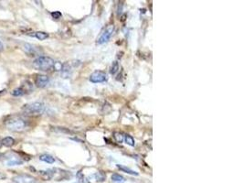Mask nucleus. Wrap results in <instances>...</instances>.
I'll use <instances>...</instances> for the list:
<instances>
[{
  "mask_svg": "<svg viewBox=\"0 0 244 183\" xmlns=\"http://www.w3.org/2000/svg\"><path fill=\"white\" fill-rule=\"evenodd\" d=\"M21 88L24 90V92L26 93L30 92L33 89V86H32V83L29 82V81H25V82L23 83V84H22V86H21Z\"/></svg>",
  "mask_w": 244,
  "mask_h": 183,
  "instance_id": "nucleus-15",
  "label": "nucleus"
},
{
  "mask_svg": "<svg viewBox=\"0 0 244 183\" xmlns=\"http://www.w3.org/2000/svg\"><path fill=\"white\" fill-rule=\"evenodd\" d=\"M124 139L125 143H126L127 145H129V146H131V147H134V145H135V143H134V138L131 137V135H124Z\"/></svg>",
  "mask_w": 244,
  "mask_h": 183,
  "instance_id": "nucleus-19",
  "label": "nucleus"
},
{
  "mask_svg": "<svg viewBox=\"0 0 244 183\" xmlns=\"http://www.w3.org/2000/svg\"><path fill=\"white\" fill-rule=\"evenodd\" d=\"M6 178V176L5 174H3L2 172H0V179H5Z\"/></svg>",
  "mask_w": 244,
  "mask_h": 183,
  "instance_id": "nucleus-23",
  "label": "nucleus"
},
{
  "mask_svg": "<svg viewBox=\"0 0 244 183\" xmlns=\"http://www.w3.org/2000/svg\"><path fill=\"white\" fill-rule=\"evenodd\" d=\"M22 49L29 56H31V57L37 56V55H38V53H39L38 47H37L35 45H32V44H29V43H24Z\"/></svg>",
  "mask_w": 244,
  "mask_h": 183,
  "instance_id": "nucleus-8",
  "label": "nucleus"
},
{
  "mask_svg": "<svg viewBox=\"0 0 244 183\" xmlns=\"http://www.w3.org/2000/svg\"><path fill=\"white\" fill-rule=\"evenodd\" d=\"M34 36H35L39 40H44V39L49 38V34L46 33V32H43V31H38V32H35Z\"/></svg>",
  "mask_w": 244,
  "mask_h": 183,
  "instance_id": "nucleus-16",
  "label": "nucleus"
},
{
  "mask_svg": "<svg viewBox=\"0 0 244 183\" xmlns=\"http://www.w3.org/2000/svg\"><path fill=\"white\" fill-rule=\"evenodd\" d=\"M54 60L48 56H39L33 62V67L41 72H49L53 69Z\"/></svg>",
  "mask_w": 244,
  "mask_h": 183,
  "instance_id": "nucleus-2",
  "label": "nucleus"
},
{
  "mask_svg": "<svg viewBox=\"0 0 244 183\" xmlns=\"http://www.w3.org/2000/svg\"><path fill=\"white\" fill-rule=\"evenodd\" d=\"M116 167L120 169V170L124 171V172H125V173H127V174L135 175V176H137V175H138V173H137V172H135L134 170H133V169H131V168H127V167H125V166H123V165H119V164H117V165H116Z\"/></svg>",
  "mask_w": 244,
  "mask_h": 183,
  "instance_id": "nucleus-13",
  "label": "nucleus"
},
{
  "mask_svg": "<svg viewBox=\"0 0 244 183\" xmlns=\"http://www.w3.org/2000/svg\"><path fill=\"white\" fill-rule=\"evenodd\" d=\"M4 158V154L3 153H0V158Z\"/></svg>",
  "mask_w": 244,
  "mask_h": 183,
  "instance_id": "nucleus-25",
  "label": "nucleus"
},
{
  "mask_svg": "<svg viewBox=\"0 0 244 183\" xmlns=\"http://www.w3.org/2000/svg\"><path fill=\"white\" fill-rule=\"evenodd\" d=\"M73 66H75V64H73L72 62H69L62 64V70H60V74H62V78L67 79L71 76L72 71H73Z\"/></svg>",
  "mask_w": 244,
  "mask_h": 183,
  "instance_id": "nucleus-7",
  "label": "nucleus"
},
{
  "mask_svg": "<svg viewBox=\"0 0 244 183\" xmlns=\"http://www.w3.org/2000/svg\"><path fill=\"white\" fill-rule=\"evenodd\" d=\"M94 178H95L97 182H103V181L105 180L106 176L103 171H98L97 173L94 174Z\"/></svg>",
  "mask_w": 244,
  "mask_h": 183,
  "instance_id": "nucleus-18",
  "label": "nucleus"
},
{
  "mask_svg": "<svg viewBox=\"0 0 244 183\" xmlns=\"http://www.w3.org/2000/svg\"><path fill=\"white\" fill-rule=\"evenodd\" d=\"M4 124L8 130L13 132H23L29 128V121L18 114L8 116L4 121Z\"/></svg>",
  "mask_w": 244,
  "mask_h": 183,
  "instance_id": "nucleus-1",
  "label": "nucleus"
},
{
  "mask_svg": "<svg viewBox=\"0 0 244 183\" xmlns=\"http://www.w3.org/2000/svg\"><path fill=\"white\" fill-rule=\"evenodd\" d=\"M113 31H114V26L113 25L107 26L105 28V29L103 31V33L101 34V36L99 37V39L97 40V43L98 44H103V43L107 42L108 40L111 39Z\"/></svg>",
  "mask_w": 244,
  "mask_h": 183,
  "instance_id": "nucleus-4",
  "label": "nucleus"
},
{
  "mask_svg": "<svg viewBox=\"0 0 244 183\" xmlns=\"http://www.w3.org/2000/svg\"><path fill=\"white\" fill-rule=\"evenodd\" d=\"M22 163H23V160L18 156H11V157L6 158V164L8 166H17V165H21Z\"/></svg>",
  "mask_w": 244,
  "mask_h": 183,
  "instance_id": "nucleus-10",
  "label": "nucleus"
},
{
  "mask_svg": "<svg viewBox=\"0 0 244 183\" xmlns=\"http://www.w3.org/2000/svg\"><path fill=\"white\" fill-rule=\"evenodd\" d=\"M10 93L12 94L13 96L18 97V96H21V95H23V94H25V92L21 87H18V88H16V89H14V90H12L10 92Z\"/></svg>",
  "mask_w": 244,
  "mask_h": 183,
  "instance_id": "nucleus-17",
  "label": "nucleus"
},
{
  "mask_svg": "<svg viewBox=\"0 0 244 183\" xmlns=\"http://www.w3.org/2000/svg\"><path fill=\"white\" fill-rule=\"evenodd\" d=\"M45 111V104L40 102H34V103L26 104L22 107V112L25 116H40Z\"/></svg>",
  "mask_w": 244,
  "mask_h": 183,
  "instance_id": "nucleus-3",
  "label": "nucleus"
},
{
  "mask_svg": "<svg viewBox=\"0 0 244 183\" xmlns=\"http://www.w3.org/2000/svg\"><path fill=\"white\" fill-rule=\"evenodd\" d=\"M39 159L41 161L46 162V163H49V164H52L55 162V158L49 154H43L41 156H39Z\"/></svg>",
  "mask_w": 244,
  "mask_h": 183,
  "instance_id": "nucleus-12",
  "label": "nucleus"
},
{
  "mask_svg": "<svg viewBox=\"0 0 244 183\" xmlns=\"http://www.w3.org/2000/svg\"><path fill=\"white\" fill-rule=\"evenodd\" d=\"M106 80H107L106 73L101 71H95L90 76V81L92 83H101L105 82Z\"/></svg>",
  "mask_w": 244,
  "mask_h": 183,
  "instance_id": "nucleus-6",
  "label": "nucleus"
},
{
  "mask_svg": "<svg viewBox=\"0 0 244 183\" xmlns=\"http://www.w3.org/2000/svg\"><path fill=\"white\" fill-rule=\"evenodd\" d=\"M2 147V139L0 138V147Z\"/></svg>",
  "mask_w": 244,
  "mask_h": 183,
  "instance_id": "nucleus-26",
  "label": "nucleus"
},
{
  "mask_svg": "<svg viewBox=\"0 0 244 183\" xmlns=\"http://www.w3.org/2000/svg\"><path fill=\"white\" fill-rule=\"evenodd\" d=\"M51 16L54 19H59L60 18H62V13H60L59 11H54L51 13Z\"/></svg>",
  "mask_w": 244,
  "mask_h": 183,
  "instance_id": "nucleus-22",
  "label": "nucleus"
},
{
  "mask_svg": "<svg viewBox=\"0 0 244 183\" xmlns=\"http://www.w3.org/2000/svg\"><path fill=\"white\" fill-rule=\"evenodd\" d=\"M119 70V64L117 62H113L112 66H111V69H110V72L111 74H115Z\"/></svg>",
  "mask_w": 244,
  "mask_h": 183,
  "instance_id": "nucleus-20",
  "label": "nucleus"
},
{
  "mask_svg": "<svg viewBox=\"0 0 244 183\" xmlns=\"http://www.w3.org/2000/svg\"><path fill=\"white\" fill-rule=\"evenodd\" d=\"M112 180L115 183H124L125 181V179H124V178L123 177V176H121L117 173L112 175Z\"/></svg>",
  "mask_w": 244,
  "mask_h": 183,
  "instance_id": "nucleus-14",
  "label": "nucleus"
},
{
  "mask_svg": "<svg viewBox=\"0 0 244 183\" xmlns=\"http://www.w3.org/2000/svg\"><path fill=\"white\" fill-rule=\"evenodd\" d=\"M15 183H37V179L28 174H19L13 178Z\"/></svg>",
  "mask_w": 244,
  "mask_h": 183,
  "instance_id": "nucleus-5",
  "label": "nucleus"
},
{
  "mask_svg": "<svg viewBox=\"0 0 244 183\" xmlns=\"http://www.w3.org/2000/svg\"><path fill=\"white\" fill-rule=\"evenodd\" d=\"M50 83V78L49 76L44 75V74H38V75L36 76L35 79V83L37 85V87L38 88H44Z\"/></svg>",
  "mask_w": 244,
  "mask_h": 183,
  "instance_id": "nucleus-9",
  "label": "nucleus"
},
{
  "mask_svg": "<svg viewBox=\"0 0 244 183\" xmlns=\"http://www.w3.org/2000/svg\"><path fill=\"white\" fill-rule=\"evenodd\" d=\"M3 50H4V45H3L1 40H0V51H2Z\"/></svg>",
  "mask_w": 244,
  "mask_h": 183,
  "instance_id": "nucleus-24",
  "label": "nucleus"
},
{
  "mask_svg": "<svg viewBox=\"0 0 244 183\" xmlns=\"http://www.w3.org/2000/svg\"><path fill=\"white\" fill-rule=\"evenodd\" d=\"M15 143H16L15 139L11 137H6L2 139V146H4L6 147H11L15 145Z\"/></svg>",
  "mask_w": 244,
  "mask_h": 183,
  "instance_id": "nucleus-11",
  "label": "nucleus"
},
{
  "mask_svg": "<svg viewBox=\"0 0 244 183\" xmlns=\"http://www.w3.org/2000/svg\"><path fill=\"white\" fill-rule=\"evenodd\" d=\"M113 137L115 140H116L117 143H122V142L124 141V135L119 132H115L113 134Z\"/></svg>",
  "mask_w": 244,
  "mask_h": 183,
  "instance_id": "nucleus-21",
  "label": "nucleus"
}]
</instances>
